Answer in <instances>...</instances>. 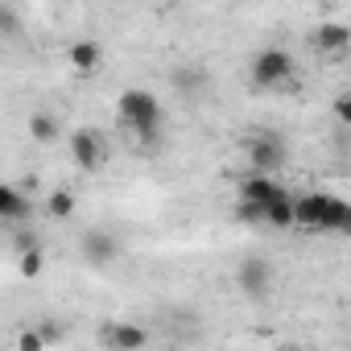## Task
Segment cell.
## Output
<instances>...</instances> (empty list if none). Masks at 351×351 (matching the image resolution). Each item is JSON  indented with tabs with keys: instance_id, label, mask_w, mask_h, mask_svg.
<instances>
[{
	"instance_id": "9c48e42d",
	"label": "cell",
	"mask_w": 351,
	"mask_h": 351,
	"mask_svg": "<svg viewBox=\"0 0 351 351\" xmlns=\"http://www.w3.org/2000/svg\"><path fill=\"white\" fill-rule=\"evenodd\" d=\"M314 50H318V54H330V58H343V54L351 50V25H343V21H322V25L314 29Z\"/></svg>"
},
{
	"instance_id": "ba28073f",
	"label": "cell",
	"mask_w": 351,
	"mask_h": 351,
	"mask_svg": "<svg viewBox=\"0 0 351 351\" xmlns=\"http://www.w3.org/2000/svg\"><path fill=\"white\" fill-rule=\"evenodd\" d=\"M99 343L112 347V351H136V347L149 343V330L136 326V322H108V326L99 330Z\"/></svg>"
},
{
	"instance_id": "ffe728a7",
	"label": "cell",
	"mask_w": 351,
	"mask_h": 351,
	"mask_svg": "<svg viewBox=\"0 0 351 351\" xmlns=\"http://www.w3.org/2000/svg\"><path fill=\"white\" fill-rule=\"evenodd\" d=\"M42 347H46V339L34 335V330H25V335L17 339V351H42Z\"/></svg>"
},
{
	"instance_id": "3957f363",
	"label": "cell",
	"mask_w": 351,
	"mask_h": 351,
	"mask_svg": "<svg viewBox=\"0 0 351 351\" xmlns=\"http://www.w3.org/2000/svg\"><path fill=\"white\" fill-rule=\"evenodd\" d=\"M66 149H71L75 169H83V173H99L104 161H108V145H104V136L95 128H75Z\"/></svg>"
},
{
	"instance_id": "277c9868",
	"label": "cell",
	"mask_w": 351,
	"mask_h": 351,
	"mask_svg": "<svg viewBox=\"0 0 351 351\" xmlns=\"http://www.w3.org/2000/svg\"><path fill=\"white\" fill-rule=\"evenodd\" d=\"M79 252H83V261H87L91 269H108V265L120 256V240H116L112 232H104V228H91V232H83V240H79Z\"/></svg>"
},
{
	"instance_id": "2e32d148",
	"label": "cell",
	"mask_w": 351,
	"mask_h": 351,
	"mask_svg": "<svg viewBox=\"0 0 351 351\" xmlns=\"http://www.w3.org/2000/svg\"><path fill=\"white\" fill-rule=\"evenodd\" d=\"M42 269H46V256H42L38 236L34 240H21V277H38Z\"/></svg>"
},
{
	"instance_id": "44dd1931",
	"label": "cell",
	"mask_w": 351,
	"mask_h": 351,
	"mask_svg": "<svg viewBox=\"0 0 351 351\" xmlns=\"http://www.w3.org/2000/svg\"><path fill=\"white\" fill-rule=\"evenodd\" d=\"M0 21H5V34H9V38L17 34V13H13V9H5V13H0Z\"/></svg>"
},
{
	"instance_id": "7a4b0ae2",
	"label": "cell",
	"mask_w": 351,
	"mask_h": 351,
	"mask_svg": "<svg viewBox=\"0 0 351 351\" xmlns=\"http://www.w3.org/2000/svg\"><path fill=\"white\" fill-rule=\"evenodd\" d=\"M293 75H298V62H293L289 50H281V46H265L261 54H252L248 79H252L256 91H281L285 83H293Z\"/></svg>"
},
{
	"instance_id": "4fadbf2b",
	"label": "cell",
	"mask_w": 351,
	"mask_h": 351,
	"mask_svg": "<svg viewBox=\"0 0 351 351\" xmlns=\"http://www.w3.org/2000/svg\"><path fill=\"white\" fill-rule=\"evenodd\" d=\"M265 228H277V232L298 228V211H293V195H289V191L277 195V199L265 207Z\"/></svg>"
},
{
	"instance_id": "9a60e30c",
	"label": "cell",
	"mask_w": 351,
	"mask_h": 351,
	"mask_svg": "<svg viewBox=\"0 0 351 351\" xmlns=\"http://www.w3.org/2000/svg\"><path fill=\"white\" fill-rule=\"evenodd\" d=\"M75 207H79V199H75L66 186H58V191L46 199V215L58 219V223H62V219H75Z\"/></svg>"
},
{
	"instance_id": "6da1fadb",
	"label": "cell",
	"mask_w": 351,
	"mask_h": 351,
	"mask_svg": "<svg viewBox=\"0 0 351 351\" xmlns=\"http://www.w3.org/2000/svg\"><path fill=\"white\" fill-rule=\"evenodd\" d=\"M116 116H120V124H124L141 145H157L161 124H165V112H161V99H157L149 87H128V91H120Z\"/></svg>"
},
{
	"instance_id": "e0dca14e",
	"label": "cell",
	"mask_w": 351,
	"mask_h": 351,
	"mask_svg": "<svg viewBox=\"0 0 351 351\" xmlns=\"http://www.w3.org/2000/svg\"><path fill=\"white\" fill-rule=\"evenodd\" d=\"M29 136H34L38 145H50V141L58 136V120H54L50 112H34V116H29Z\"/></svg>"
},
{
	"instance_id": "30bf717a",
	"label": "cell",
	"mask_w": 351,
	"mask_h": 351,
	"mask_svg": "<svg viewBox=\"0 0 351 351\" xmlns=\"http://www.w3.org/2000/svg\"><path fill=\"white\" fill-rule=\"evenodd\" d=\"M66 62H71V71H79V75H95V71L104 66V46H99L95 38H79V42L66 46Z\"/></svg>"
},
{
	"instance_id": "ac0fdd59",
	"label": "cell",
	"mask_w": 351,
	"mask_h": 351,
	"mask_svg": "<svg viewBox=\"0 0 351 351\" xmlns=\"http://www.w3.org/2000/svg\"><path fill=\"white\" fill-rule=\"evenodd\" d=\"M236 223H265V203L240 199V207H236Z\"/></svg>"
},
{
	"instance_id": "d6986e66",
	"label": "cell",
	"mask_w": 351,
	"mask_h": 351,
	"mask_svg": "<svg viewBox=\"0 0 351 351\" xmlns=\"http://www.w3.org/2000/svg\"><path fill=\"white\" fill-rule=\"evenodd\" d=\"M330 112H335V120H339L343 128H351V91H343V95H335V104H330Z\"/></svg>"
},
{
	"instance_id": "5bb4252c",
	"label": "cell",
	"mask_w": 351,
	"mask_h": 351,
	"mask_svg": "<svg viewBox=\"0 0 351 351\" xmlns=\"http://www.w3.org/2000/svg\"><path fill=\"white\" fill-rule=\"evenodd\" d=\"M169 87L178 91V95H199L207 87V71L203 66H178V71L169 75Z\"/></svg>"
},
{
	"instance_id": "5b68a950",
	"label": "cell",
	"mask_w": 351,
	"mask_h": 351,
	"mask_svg": "<svg viewBox=\"0 0 351 351\" xmlns=\"http://www.w3.org/2000/svg\"><path fill=\"white\" fill-rule=\"evenodd\" d=\"M248 165H252L256 173H277V169L285 165V145H281L273 132L252 136V141H248Z\"/></svg>"
},
{
	"instance_id": "8992f818",
	"label": "cell",
	"mask_w": 351,
	"mask_h": 351,
	"mask_svg": "<svg viewBox=\"0 0 351 351\" xmlns=\"http://www.w3.org/2000/svg\"><path fill=\"white\" fill-rule=\"evenodd\" d=\"M236 285H240V293H248V298H265L269 285H273V265H269L265 256H244L240 269H236Z\"/></svg>"
},
{
	"instance_id": "52a82bcc",
	"label": "cell",
	"mask_w": 351,
	"mask_h": 351,
	"mask_svg": "<svg viewBox=\"0 0 351 351\" xmlns=\"http://www.w3.org/2000/svg\"><path fill=\"white\" fill-rule=\"evenodd\" d=\"M330 199L326 191H310V195H298L293 199V211H298V228L306 232H322L326 228V211H330Z\"/></svg>"
},
{
	"instance_id": "7c38bea8",
	"label": "cell",
	"mask_w": 351,
	"mask_h": 351,
	"mask_svg": "<svg viewBox=\"0 0 351 351\" xmlns=\"http://www.w3.org/2000/svg\"><path fill=\"white\" fill-rule=\"evenodd\" d=\"M29 215H34V203H29V195H25L17 182L0 186V219L21 223V219H29Z\"/></svg>"
},
{
	"instance_id": "8fae6325",
	"label": "cell",
	"mask_w": 351,
	"mask_h": 351,
	"mask_svg": "<svg viewBox=\"0 0 351 351\" xmlns=\"http://www.w3.org/2000/svg\"><path fill=\"white\" fill-rule=\"evenodd\" d=\"M277 195H285V186L273 178V173H256V169H252L248 178L240 182V199H252V203H265V207H269Z\"/></svg>"
}]
</instances>
